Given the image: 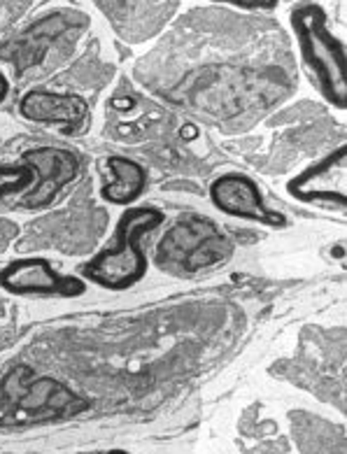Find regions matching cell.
I'll return each instance as SVG.
<instances>
[{
	"label": "cell",
	"instance_id": "1",
	"mask_svg": "<svg viewBox=\"0 0 347 454\" xmlns=\"http://www.w3.org/2000/svg\"><path fill=\"white\" fill-rule=\"evenodd\" d=\"M163 219L166 215L154 206L124 207L106 247L80 263L75 275L107 292H126L143 282L149 268L143 240L163 224Z\"/></svg>",
	"mask_w": 347,
	"mask_h": 454
},
{
	"label": "cell",
	"instance_id": "2",
	"mask_svg": "<svg viewBox=\"0 0 347 454\" xmlns=\"http://www.w3.org/2000/svg\"><path fill=\"white\" fill-rule=\"evenodd\" d=\"M87 398L54 378H35L31 368L19 366L0 382V429H26L59 422L87 411Z\"/></svg>",
	"mask_w": 347,
	"mask_h": 454
},
{
	"label": "cell",
	"instance_id": "3",
	"mask_svg": "<svg viewBox=\"0 0 347 454\" xmlns=\"http://www.w3.org/2000/svg\"><path fill=\"white\" fill-rule=\"evenodd\" d=\"M304 66L322 98L334 110H347V57L343 40L331 31L329 17L317 3H301L289 14Z\"/></svg>",
	"mask_w": 347,
	"mask_h": 454
},
{
	"label": "cell",
	"instance_id": "4",
	"mask_svg": "<svg viewBox=\"0 0 347 454\" xmlns=\"http://www.w3.org/2000/svg\"><path fill=\"white\" fill-rule=\"evenodd\" d=\"M233 254V243L208 217H185L156 245V266L175 275H192L222 266Z\"/></svg>",
	"mask_w": 347,
	"mask_h": 454
},
{
	"label": "cell",
	"instance_id": "5",
	"mask_svg": "<svg viewBox=\"0 0 347 454\" xmlns=\"http://www.w3.org/2000/svg\"><path fill=\"white\" fill-rule=\"evenodd\" d=\"M0 289L10 296L70 301L87 294V282L77 275L59 273L44 256H21L0 268Z\"/></svg>",
	"mask_w": 347,
	"mask_h": 454
},
{
	"label": "cell",
	"instance_id": "6",
	"mask_svg": "<svg viewBox=\"0 0 347 454\" xmlns=\"http://www.w3.org/2000/svg\"><path fill=\"white\" fill-rule=\"evenodd\" d=\"M287 193L296 203L315 206L322 210L343 212L347 206V145H338L331 152L305 166L287 182Z\"/></svg>",
	"mask_w": 347,
	"mask_h": 454
},
{
	"label": "cell",
	"instance_id": "7",
	"mask_svg": "<svg viewBox=\"0 0 347 454\" xmlns=\"http://www.w3.org/2000/svg\"><path fill=\"white\" fill-rule=\"evenodd\" d=\"M208 199L226 217L252 222L266 229L282 231L289 226V217L285 212L266 206L264 193L249 175L245 173H222L210 182Z\"/></svg>",
	"mask_w": 347,
	"mask_h": 454
},
{
	"label": "cell",
	"instance_id": "8",
	"mask_svg": "<svg viewBox=\"0 0 347 454\" xmlns=\"http://www.w3.org/2000/svg\"><path fill=\"white\" fill-rule=\"evenodd\" d=\"M21 159L35 168V184L21 200L24 210L50 207L56 200V196L80 175V161H77V156L70 150L40 147V150L24 152Z\"/></svg>",
	"mask_w": 347,
	"mask_h": 454
},
{
	"label": "cell",
	"instance_id": "9",
	"mask_svg": "<svg viewBox=\"0 0 347 454\" xmlns=\"http://www.w3.org/2000/svg\"><path fill=\"white\" fill-rule=\"evenodd\" d=\"M19 114L33 124L59 126L66 136H77L87 129L91 110L80 94L31 89L19 100Z\"/></svg>",
	"mask_w": 347,
	"mask_h": 454
},
{
	"label": "cell",
	"instance_id": "10",
	"mask_svg": "<svg viewBox=\"0 0 347 454\" xmlns=\"http://www.w3.org/2000/svg\"><path fill=\"white\" fill-rule=\"evenodd\" d=\"M110 180L100 187V199L110 206L130 207L136 206L147 189V170L140 161L130 156L110 154L100 161Z\"/></svg>",
	"mask_w": 347,
	"mask_h": 454
},
{
	"label": "cell",
	"instance_id": "11",
	"mask_svg": "<svg viewBox=\"0 0 347 454\" xmlns=\"http://www.w3.org/2000/svg\"><path fill=\"white\" fill-rule=\"evenodd\" d=\"M33 184H35V168L24 159H19V163L12 166H0V203L7 196L28 193Z\"/></svg>",
	"mask_w": 347,
	"mask_h": 454
},
{
	"label": "cell",
	"instance_id": "12",
	"mask_svg": "<svg viewBox=\"0 0 347 454\" xmlns=\"http://www.w3.org/2000/svg\"><path fill=\"white\" fill-rule=\"evenodd\" d=\"M212 3H222V5L238 7V10H252V12H259V10H275L280 0H212Z\"/></svg>",
	"mask_w": 347,
	"mask_h": 454
},
{
	"label": "cell",
	"instance_id": "13",
	"mask_svg": "<svg viewBox=\"0 0 347 454\" xmlns=\"http://www.w3.org/2000/svg\"><path fill=\"white\" fill-rule=\"evenodd\" d=\"M10 89H12V84H10V77L0 70V103L10 96Z\"/></svg>",
	"mask_w": 347,
	"mask_h": 454
},
{
	"label": "cell",
	"instance_id": "14",
	"mask_svg": "<svg viewBox=\"0 0 347 454\" xmlns=\"http://www.w3.org/2000/svg\"><path fill=\"white\" fill-rule=\"evenodd\" d=\"M77 454H133L124 448H106V450H87V452H77Z\"/></svg>",
	"mask_w": 347,
	"mask_h": 454
}]
</instances>
